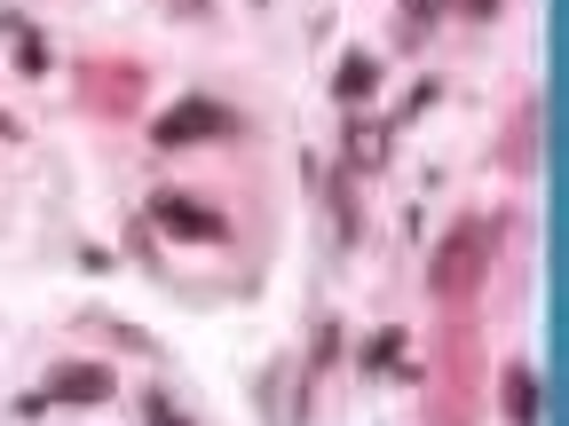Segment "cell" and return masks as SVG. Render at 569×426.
<instances>
[{
  "label": "cell",
  "instance_id": "obj_1",
  "mask_svg": "<svg viewBox=\"0 0 569 426\" xmlns=\"http://www.w3.org/2000/svg\"><path fill=\"white\" fill-rule=\"evenodd\" d=\"M490 261H498V222H490V213H467V222L443 230L436 253H427V284H436L443 301H467L475 284L490 276Z\"/></svg>",
  "mask_w": 569,
  "mask_h": 426
},
{
  "label": "cell",
  "instance_id": "obj_2",
  "mask_svg": "<svg viewBox=\"0 0 569 426\" xmlns=\"http://www.w3.org/2000/svg\"><path fill=\"white\" fill-rule=\"evenodd\" d=\"M151 222H159L167 237H190V245H222V237H230V222H222V213H213L206 197H182V190L151 197Z\"/></svg>",
  "mask_w": 569,
  "mask_h": 426
},
{
  "label": "cell",
  "instance_id": "obj_3",
  "mask_svg": "<svg viewBox=\"0 0 569 426\" xmlns=\"http://www.w3.org/2000/svg\"><path fill=\"white\" fill-rule=\"evenodd\" d=\"M206 134H238V111H222V103H182V111H167L159 126H151V142L159 151H182V142H206Z\"/></svg>",
  "mask_w": 569,
  "mask_h": 426
},
{
  "label": "cell",
  "instance_id": "obj_4",
  "mask_svg": "<svg viewBox=\"0 0 569 426\" xmlns=\"http://www.w3.org/2000/svg\"><path fill=\"white\" fill-rule=\"evenodd\" d=\"M111 395H119V379H111L103 364H63L40 403H111Z\"/></svg>",
  "mask_w": 569,
  "mask_h": 426
},
{
  "label": "cell",
  "instance_id": "obj_5",
  "mask_svg": "<svg viewBox=\"0 0 569 426\" xmlns=\"http://www.w3.org/2000/svg\"><path fill=\"white\" fill-rule=\"evenodd\" d=\"M372 88H380V63H372L365 48H356V55H340V80H332V95H340V103H365Z\"/></svg>",
  "mask_w": 569,
  "mask_h": 426
},
{
  "label": "cell",
  "instance_id": "obj_6",
  "mask_svg": "<svg viewBox=\"0 0 569 426\" xmlns=\"http://www.w3.org/2000/svg\"><path fill=\"white\" fill-rule=\"evenodd\" d=\"M530 410H538V379L515 364V372H507V418H515V426H530Z\"/></svg>",
  "mask_w": 569,
  "mask_h": 426
},
{
  "label": "cell",
  "instance_id": "obj_7",
  "mask_svg": "<svg viewBox=\"0 0 569 426\" xmlns=\"http://www.w3.org/2000/svg\"><path fill=\"white\" fill-rule=\"evenodd\" d=\"M380 151H388V134L356 119V126H348V159H356V166H380Z\"/></svg>",
  "mask_w": 569,
  "mask_h": 426
},
{
  "label": "cell",
  "instance_id": "obj_8",
  "mask_svg": "<svg viewBox=\"0 0 569 426\" xmlns=\"http://www.w3.org/2000/svg\"><path fill=\"white\" fill-rule=\"evenodd\" d=\"M17 63H24V71H48V48L32 40V24H17Z\"/></svg>",
  "mask_w": 569,
  "mask_h": 426
},
{
  "label": "cell",
  "instance_id": "obj_9",
  "mask_svg": "<svg viewBox=\"0 0 569 426\" xmlns=\"http://www.w3.org/2000/svg\"><path fill=\"white\" fill-rule=\"evenodd\" d=\"M142 418H151V426H190V418H182L167 395H142Z\"/></svg>",
  "mask_w": 569,
  "mask_h": 426
},
{
  "label": "cell",
  "instance_id": "obj_10",
  "mask_svg": "<svg viewBox=\"0 0 569 426\" xmlns=\"http://www.w3.org/2000/svg\"><path fill=\"white\" fill-rule=\"evenodd\" d=\"M490 9H498V0H467V17H490Z\"/></svg>",
  "mask_w": 569,
  "mask_h": 426
},
{
  "label": "cell",
  "instance_id": "obj_11",
  "mask_svg": "<svg viewBox=\"0 0 569 426\" xmlns=\"http://www.w3.org/2000/svg\"><path fill=\"white\" fill-rule=\"evenodd\" d=\"M0 134H17V126H9V119H0Z\"/></svg>",
  "mask_w": 569,
  "mask_h": 426
}]
</instances>
